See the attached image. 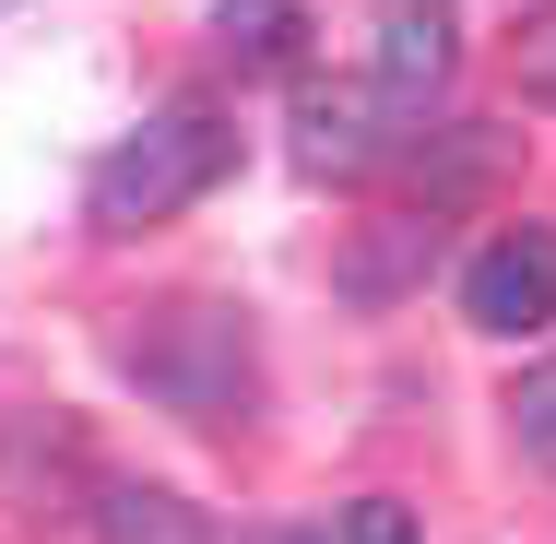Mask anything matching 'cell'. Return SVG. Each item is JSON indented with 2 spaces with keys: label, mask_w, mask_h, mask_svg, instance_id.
Listing matches in <instances>:
<instances>
[{
  "label": "cell",
  "mask_w": 556,
  "mask_h": 544,
  "mask_svg": "<svg viewBox=\"0 0 556 544\" xmlns=\"http://www.w3.org/2000/svg\"><path fill=\"white\" fill-rule=\"evenodd\" d=\"M118 379H142V403L190 415V427H237L261 403V355H249V320L225 296H166L118 331Z\"/></svg>",
  "instance_id": "1"
},
{
  "label": "cell",
  "mask_w": 556,
  "mask_h": 544,
  "mask_svg": "<svg viewBox=\"0 0 556 544\" xmlns=\"http://www.w3.org/2000/svg\"><path fill=\"white\" fill-rule=\"evenodd\" d=\"M225 166H237V130H225V107H202V96H178V107H154L130 142H118L108 166H96V190H84V214L108 225V237H142V225L190 214L202 190H214Z\"/></svg>",
  "instance_id": "2"
},
{
  "label": "cell",
  "mask_w": 556,
  "mask_h": 544,
  "mask_svg": "<svg viewBox=\"0 0 556 544\" xmlns=\"http://www.w3.org/2000/svg\"><path fill=\"white\" fill-rule=\"evenodd\" d=\"M462 320L473 331H545L556 320V225L521 214L462 261Z\"/></svg>",
  "instance_id": "3"
},
{
  "label": "cell",
  "mask_w": 556,
  "mask_h": 544,
  "mask_svg": "<svg viewBox=\"0 0 556 544\" xmlns=\"http://www.w3.org/2000/svg\"><path fill=\"white\" fill-rule=\"evenodd\" d=\"M379 118H391L379 84H308V96H296V154H308L320 178H367V166L403 154V130H379Z\"/></svg>",
  "instance_id": "4"
},
{
  "label": "cell",
  "mask_w": 556,
  "mask_h": 544,
  "mask_svg": "<svg viewBox=\"0 0 556 544\" xmlns=\"http://www.w3.org/2000/svg\"><path fill=\"white\" fill-rule=\"evenodd\" d=\"M450 72H462V24L450 0H379V48H367V84L391 107H427Z\"/></svg>",
  "instance_id": "5"
},
{
  "label": "cell",
  "mask_w": 556,
  "mask_h": 544,
  "mask_svg": "<svg viewBox=\"0 0 556 544\" xmlns=\"http://www.w3.org/2000/svg\"><path fill=\"white\" fill-rule=\"evenodd\" d=\"M427 261H439V202L427 214H379V225H355V249H343V296L391 308L403 284H427Z\"/></svg>",
  "instance_id": "6"
},
{
  "label": "cell",
  "mask_w": 556,
  "mask_h": 544,
  "mask_svg": "<svg viewBox=\"0 0 556 544\" xmlns=\"http://www.w3.org/2000/svg\"><path fill=\"white\" fill-rule=\"evenodd\" d=\"M96 544H214V521H202L178 485L108 473V485H96Z\"/></svg>",
  "instance_id": "7"
},
{
  "label": "cell",
  "mask_w": 556,
  "mask_h": 544,
  "mask_svg": "<svg viewBox=\"0 0 556 544\" xmlns=\"http://www.w3.org/2000/svg\"><path fill=\"white\" fill-rule=\"evenodd\" d=\"M214 36H225L237 72H273V60H296L308 12H296V0H214Z\"/></svg>",
  "instance_id": "8"
},
{
  "label": "cell",
  "mask_w": 556,
  "mask_h": 544,
  "mask_svg": "<svg viewBox=\"0 0 556 544\" xmlns=\"http://www.w3.org/2000/svg\"><path fill=\"white\" fill-rule=\"evenodd\" d=\"M509 438H521V461H545V473H556V355H545V367H521V391H509Z\"/></svg>",
  "instance_id": "9"
},
{
  "label": "cell",
  "mask_w": 556,
  "mask_h": 544,
  "mask_svg": "<svg viewBox=\"0 0 556 544\" xmlns=\"http://www.w3.org/2000/svg\"><path fill=\"white\" fill-rule=\"evenodd\" d=\"M320 544H427V533H415V509H403V497H355V509L320 521Z\"/></svg>",
  "instance_id": "10"
},
{
  "label": "cell",
  "mask_w": 556,
  "mask_h": 544,
  "mask_svg": "<svg viewBox=\"0 0 556 544\" xmlns=\"http://www.w3.org/2000/svg\"><path fill=\"white\" fill-rule=\"evenodd\" d=\"M521 96H545V107H556V12L521 36Z\"/></svg>",
  "instance_id": "11"
},
{
  "label": "cell",
  "mask_w": 556,
  "mask_h": 544,
  "mask_svg": "<svg viewBox=\"0 0 556 544\" xmlns=\"http://www.w3.org/2000/svg\"><path fill=\"white\" fill-rule=\"evenodd\" d=\"M0 12H12V0H0Z\"/></svg>",
  "instance_id": "12"
}]
</instances>
